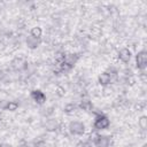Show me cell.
I'll return each instance as SVG.
<instances>
[{
	"instance_id": "20",
	"label": "cell",
	"mask_w": 147,
	"mask_h": 147,
	"mask_svg": "<svg viewBox=\"0 0 147 147\" xmlns=\"http://www.w3.org/2000/svg\"><path fill=\"white\" fill-rule=\"evenodd\" d=\"M142 147H147V145H146V144H145V145H144V146H142Z\"/></svg>"
},
{
	"instance_id": "18",
	"label": "cell",
	"mask_w": 147,
	"mask_h": 147,
	"mask_svg": "<svg viewBox=\"0 0 147 147\" xmlns=\"http://www.w3.org/2000/svg\"><path fill=\"white\" fill-rule=\"evenodd\" d=\"M3 76H5V74H3V71L0 69V80H2V78H3Z\"/></svg>"
},
{
	"instance_id": "11",
	"label": "cell",
	"mask_w": 147,
	"mask_h": 147,
	"mask_svg": "<svg viewBox=\"0 0 147 147\" xmlns=\"http://www.w3.org/2000/svg\"><path fill=\"white\" fill-rule=\"evenodd\" d=\"M41 34H42V30H41V28H39V26H34V28H32L31 31H30V36L33 37V38H36V39H39V40H40V38H41Z\"/></svg>"
},
{
	"instance_id": "15",
	"label": "cell",
	"mask_w": 147,
	"mask_h": 147,
	"mask_svg": "<svg viewBox=\"0 0 147 147\" xmlns=\"http://www.w3.org/2000/svg\"><path fill=\"white\" fill-rule=\"evenodd\" d=\"M79 107H80L82 109H84V110H90L92 106H91V103H90L88 101H84V102H82V103H80V106H79Z\"/></svg>"
},
{
	"instance_id": "9",
	"label": "cell",
	"mask_w": 147,
	"mask_h": 147,
	"mask_svg": "<svg viewBox=\"0 0 147 147\" xmlns=\"http://www.w3.org/2000/svg\"><path fill=\"white\" fill-rule=\"evenodd\" d=\"M45 127H46V130H47V131L52 132V131H55V130L59 127V123H57V121H56V119L51 118V119H48V121L46 122Z\"/></svg>"
},
{
	"instance_id": "3",
	"label": "cell",
	"mask_w": 147,
	"mask_h": 147,
	"mask_svg": "<svg viewBox=\"0 0 147 147\" xmlns=\"http://www.w3.org/2000/svg\"><path fill=\"white\" fill-rule=\"evenodd\" d=\"M136 67L139 70H144L147 67V52L145 49L137 53V55H136Z\"/></svg>"
},
{
	"instance_id": "13",
	"label": "cell",
	"mask_w": 147,
	"mask_h": 147,
	"mask_svg": "<svg viewBox=\"0 0 147 147\" xmlns=\"http://www.w3.org/2000/svg\"><path fill=\"white\" fill-rule=\"evenodd\" d=\"M138 125L140 126L141 130H146V127H147V116L146 115H142L138 119Z\"/></svg>"
},
{
	"instance_id": "10",
	"label": "cell",
	"mask_w": 147,
	"mask_h": 147,
	"mask_svg": "<svg viewBox=\"0 0 147 147\" xmlns=\"http://www.w3.org/2000/svg\"><path fill=\"white\" fill-rule=\"evenodd\" d=\"M39 44H40V40H39V39H36V38L31 37V36H29V37L26 38V46H28L29 48H31V49L37 48V47L39 46Z\"/></svg>"
},
{
	"instance_id": "4",
	"label": "cell",
	"mask_w": 147,
	"mask_h": 147,
	"mask_svg": "<svg viewBox=\"0 0 147 147\" xmlns=\"http://www.w3.org/2000/svg\"><path fill=\"white\" fill-rule=\"evenodd\" d=\"M93 144H94L95 147H110L111 146V138L109 136L98 134L94 138Z\"/></svg>"
},
{
	"instance_id": "2",
	"label": "cell",
	"mask_w": 147,
	"mask_h": 147,
	"mask_svg": "<svg viewBox=\"0 0 147 147\" xmlns=\"http://www.w3.org/2000/svg\"><path fill=\"white\" fill-rule=\"evenodd\" d=\"M68 129H69V132L71 134H74V136H82L85 132V125L80 121H72V122H70L69 125H68Z\"/></svg>"
},
{
	"instance_id": "5",
	"label": "cell",
	"mask_w": 147,
	"mask_h": 147,
	"mask_svg": "<svg viewBox=\"0 0 147 147\" xmlns=\"http://www.w3.org/2000/svg\"><path fill=\"white\" fill-rule=\"evenodd\" d=\"M30 95H31V99L37 105H44L46 101V94L41 90H32Z\"/></svg>"
},
{
	"instance_id": "8",
	"label": "cell",
	"mask_w": 147,
	"mask_h": 147,
	"mask_svg": "<svg viewBox=\"0 0 147 147\" xmlns=\"http://www.w3.org/2000/svg\"><path fill=\"white\" fill-rule=\"evenodd\" d=\"M10 64H11V68H13L14 70H22V69H24V68L26 67V62H25L23 59H21V57L14 59Z\"/></svg>"
},
{
	"instance_id": "16",
	"label": "cell",
	"mask_w": 147,
	"mask_h": 147,
	"mask_svg": "<svg viewBox=\"0 0 147 147\" xmlns=\"http://www.w3.org/2000/svg\"><path fill=\"white\" fill-rule=\"evenodd\" d=\"M77 147H92V145H91L88 141H80V142L77 145Z\"/></svg>"
},
{
	"instance_id": "7",
	"label": "cell",
	"mask_w": 147,
	"mask_h": 147,
	"mask_svg": "<svg viewBox=\"0 0 147 147\" xmlns=\"http://www.w3.org/2000/svg\"><path fill=\"white\" fill-rule=\"evenodd\" d=\"M131 56H132V53H131V51L129 48H122L118 52V59L123 63H129L130 60H131Z\"/></svg>"
},
{
	"instance_id": "19",
	"label": "cell",
	"mask_w": 147,
	"mask_h": 147,
	"mask_svg": "<svg viewBox=\"0 0 147 147\" xmlns=\"http://www.w3.org/2000/svg\"><path fill=\"white\" fill-rule=\"evenodd\" d=\"M0 147H10L9 145H7V144H1L0 145Z\"/></svg>"
},
{
	"instance_id": "12",
	"label": "cell",
	"mask_w": 147,
	"mask_h": 147,
	"mask_svg": "<svg viewBox=\"0 0 147 147\" xmlns=\"http://www.w3.org/2000/svg\"><path fill=\"white\" fill-rule=\"evenodd\" d=\"M17 108H18V103L16 101H7V105H6L5 110L15 111V110H17Z\"/></svg>"
},
{
	"instance_id": "6",
	"label": "cell",
	"mask_w": 147,
	"mask_h": 147,
	"mask_svg": "<svg viewBox=\"0 0 147 147\" xmlns=\"http://www.w3.org/2000/svg\"><path fill=\"white\" fill-rule=\"evenodd\" d=\"M111 80H113L111 74H109V72H107V71L100 74L99 77H98V82H99V84H100L101 86H107V85H109V84L111 83Z\"/></svg>"
},
{
	"instance_id": "14",
	"label": "cell",
	"mask_w": 147,
	"mask_h": 147,
	"mask_svg": "<svg viewBox=\"0 0 147 147\" xmlns=\"http://www.w3.org/2000/svg\"><path fill=\"white\" fill-rule=\"evenodd\" d=\"M76 109V105H74V103H69V105H67L65 107H64V111L65 113H72L74 110Z\"/></svg>"
},
{
	"instance_id": "1",
	"label": "cell",
	"mask_w": 147,
	"mask_h": 147,
	"mask_svg": "<svg viewBox=\"0 0 147 147\" xmlns=\"http://www.w3.org/2000/svg\"><path fill=\"white\" fill-rule=\"evenodd\" d=\"M109 125H110V121L106 115H102V114L96 115V117L94 119V123H93L94 130H96V131L106 130V129L109 127Z\"/></svg>"
},
{
	"instance_id": "17",
	"label": "cell",
	"mask_w": 147,
	"mask_h": 147,
	"mask_svg": "<svg viewBox=\"0 0 147 147\" xmlns=\"http://www.w3.org/2000/svg\"><path fill=\"white\" fill-rule=\"evenodd\" d=\"M6 105H7V101H6V100H1V101H0V113L5 110Z\"/></svg>"
}]
</instances>
